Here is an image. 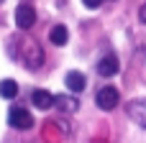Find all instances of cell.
<instances>
[{
  "label": "cell",
  "mask_w": 146,
  "mask_h": 143,
  "mask_svg": "<svg viewBox=\"0 0 146 143\" xmlns=\"http://www.w3.org/2000/svg\"><path fill=\"white\" fill-rule=\"evenodd\" d=\"M33 23H36V10H33V5H28V3L18 5V8H15V26H18L21 31H28Z\"/></svg>",
  "instance_id": "cell-1"
},
{
  "label": "cell",
  "mask_w": 146,
  "mask_h": 143,
  "mask_svg": "<svg viewBox=\"0 0 146 143\" xmlns=\"http://www.w3.org/2000/svg\"><path fill=\"white\" fill-rule=\"evenodd\" d=\"M8 123H10L13 128H18V130H28V128L33 125V118H31V113H28L26 107H13V110L8 113Z\"/></svg>",
  "instance_id": "cell-2"
},
{
  "label": "cell",
  "mask_w": 146,
  "mask_h": 143,
  "mask_svg": "<svg viewBox=\"0 0 146 143\" xmlns=\"http://www.w3.org/2000/svg\"><path fill=\"white\" fill-rule=\"evenodd\" d=\"M118 90L115 87H103V90H98V97H95V102H98V107L100 110H113L115 105H118Z\"/></svg>",
  "instance_id": "cell-3"
},
{
  "label": "cell",
  "mask_w": 146,
  "mask_h": 143,
  "mask_svg": "<svg viewBox=\"0 0 146 143\" xmlns=\"http://www.w3.org/2000/svg\"><path fill=\"white\" fill-rule=\"evenodd\" d=\"M128 115L133 123H139L141 128H146V100H133L128 102Z\"/></svg>",
  "instance_id": "cell-4"
},
{
  "label": "cell",
  "mask_w": 146,
  "mask_h": 143,
  "mask_svg": "<svg viewBox=\"0 0 146 143\" xmlns=\"http://www.w3.org/2000/svg\"><path fill=\"white\" fill-rule=\"evenodd\" d=\"M118 56H113V54H108V56H103L100 61H98V74L100 77H113L115 72H118Z\"/></svg>",
  "instance_id": "cell-5"
},
{
  "label": "cell",
  "mask_w": 146,
  "mask_h": 143,
  "mask_svg": "<svg viewBox=\"0 0 146 143\" xmlns=\"http://www.w3.org/2000/svg\"><path fill=\"white\" fill-rule=\"evenodd\" d=\"M23 61H26V67H31V69L41 67V61H44V54H41L38 43L28 41V49H26V56H23Z\"/></svg>",
  "instance_id": "cell-6"
},
{
  "label": "cell",
  "mask_w": 146,
  "mask_h": 143,
  "mask_svg": "<svg viewBox=\"0 0 146 143\" xmlns=\"http://www.w3.org/2000/svg\"><path fill=\"white\" fill-rule=\"evenodd\" d=\"M31 102H33L38 110H49V107L54 105V95H51V92H46V90H33Z\"/></svg>",
  "instance_id": "cell-7"
},
{
  "label": "cell",
  "mask_w": 146,
  "mask_h": 143,
  "mask_svg": "<svg viewBox=\"0 0 146 143\" xmlns=\"http://www.w3.org/2000/svg\"><path fill=\"white\" fill-rule=\"evenodd\" d=\"M64 82H67V90H72V92H82L85 84H87V79H85L82 72H69Z\"/></svg>",
  "instance_id": "cell-8"
},
{
  "label": "cell",
  "mask_w": 146,
  "mask_h": 143,
  "mask_svg": "<svg viewBox=\"0 0 146 143\" xmlns=\"http://www.w3.org/2000/svg\"><path fill=\"white\" fill-rule=\"evenodd\" d=\"M67 38H69L67 26H54V28L49 31V41H51L54 46H64V43H67Z\"/></svg>",
  "instance_id": "cell-9"
},
{
  "label": "cell",
  "mask_w": 146,
  "mask_h": 143,
  "mask_svg": "<svg viewBox=\"0 0 146 143\" xmlns=\"http://www.w3.org/2000/svg\"><path fill=\"white\" fill-rule=\"evenodd\" d=\"M54 105L59 110H64V113H74L77 110V100L74 97H67V95H56L54 97Z\"/></svg>",
  "instance_id": "cell-10"
},
{
  "label": "cell",
  "mask_w": 146,
  "mask_h": 143,
  "mask_svg": "<svg viewBox=\"0 0 146 143\" xmlns=\"http://www.w3.org/2000/svg\"><path fill=\"white\" fill-rule=\"evenodd\" d=\"M15 95H18V84H15L13 79H3V82H0V97L13 100Z\"/></svg>",
  "instance_id": "cell-11"
},
{
  "label": "cell",
  "mask_w": 146,
  "mask_h": 143,
  "mask_svg": "<svg viewBox=\"0 0 146 143\" xmlns=\"http://www.w3.org/2000/svg\"><path fill=\"white\" fill-rule=\"evenodd\" d=\"M82 3H85V8H100L103 0H82Z\"/></svg>",
  "instance_id": "cell-12"
},
{
  "label": "cell",
  "mask_w": 146,
  "mask_h": 143,
  "mask_svg": "<svg viewBox=\"0 0 146 143\" xmlns=\"http://www.w3.org/2000/svg\"><path fill=\"white\" fill-rule=\"evenodd\" d=\"M139 18H141V20H144V23H146V3H144V5H141V10H139Z\"/></svg>",
  "instance_id": "cell-13"
},
{
  "label": "cell",
  "mask_w": 146,
  "mask_h": 143,
  "mask_svg": "<svg viewBox=\"0 0 146 143\" xmlns=\"http://www.w3.org/2000/svg\"><path fill=\"white\" fill-rule=\"evenodd\" d=\"M0 3H3V0H0Z\"/></svg>",
  "instance_id": "cell-14"
}]
</instances>
